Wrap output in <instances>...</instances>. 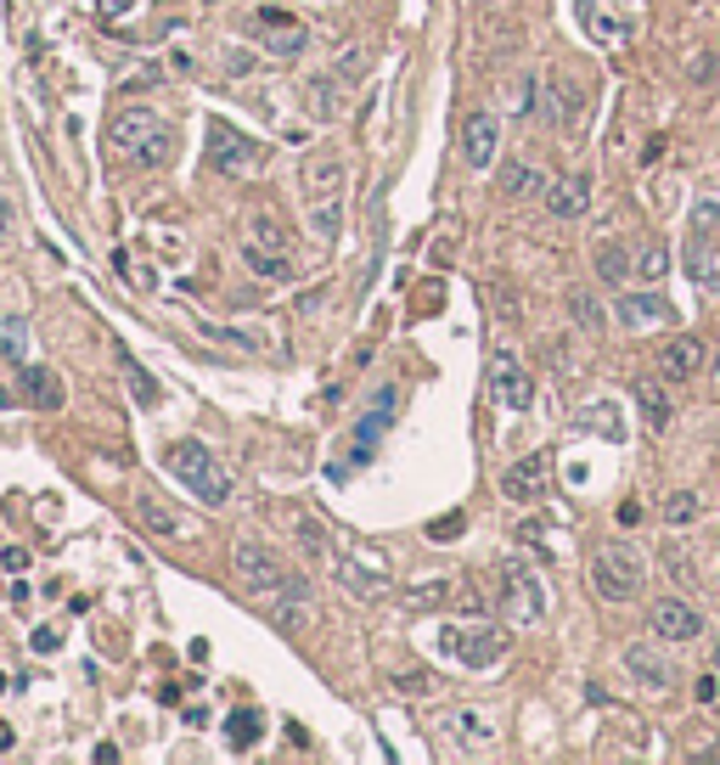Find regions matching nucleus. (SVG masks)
I'll return each instance as SVG.
<instances>
[{
    "instance_id": "12",
    "label": "nucleus",
    "mask_w": 720,
    "mask_h": 765,
    "mask_svg": "<svg viewBox=\"0 0 720 765\" xmlns=\"http://www.w3.org/2000/svg\"><path fill=\"white\" fill-rule=\"evenodd\" d=\"M501 153V119L496 113H473L462 124V164L467 169H490Z\"/></svg>"
},
{
    "instance_id": "50",
    "label": "nucleus",
    "mask_w": 720,
    "mask_h": 765,
    "mask_svg": "<svg viewBox=\"0 0 720 765\" xmlns=\"http://www.w3.org/2000/svg\"><path fill=\"white\" fill-rule=\"evenodd\" d=\"M693 79H715V57H698L693 63Z\"/></svg>"
},
{
    "instance_id": "6",
    "label": "nucleus",
    "mask_w": 720,
    "mask_h": 765,
    "mask_svg": "<svg viewBox=\"0 0 720 765\" xmlns=\"http://www.w3.org/2000/svg\"><path fill=\"white\" fill-rule=\"evenodd\" d=\"M440 647H445L456 664H467V669H490V664H501L507 636H501V631H490V625H445Z\"/></svg>"
},
{
    "instance_id": "36",
    "label": "nucleus",
    "mask_w": 720,
    "mask_h": 765,
    "mask_svg": "<svg viewBox=\"0 0 720 765\" xmlns=\"http://www.w3.org/2000/svg\"><path fill=\"white\" fill-rule=\"evenodd\" d=\"M586 428H591V434L619 440V411H613V406H586Z\"/></svg>"
},
{
    "instance_id": "11",
    "label": "nucleus",
    "mask_w": 720,
    "mask_h": 765,
    "mask_svg": "<svg viewBox=\"0 0 720 765\" xmlns=\"http://www.w3.org/2000/svg\"><path fill=\"white\" fill-rule=\"evenodd\" d=\"M254 34L270 45L276 57H299V52H304V40H310L304 23H299L293 12H276V7H259V12H254Z\"/></svg>"
},
{
    "instance_id": "30",
    "label": "nucleus",
    "mask_w": 720,
    "mask_h": 765,
    "mask_svg": "<svg viewBox=\"0 0 720 765\" xmlns=\"http://www.w3.org/2000/svg\"><path fill=\"white\" fill-rule=\"evenodd\" d=\"M259 732H265V721L254 709H236L231 721H225V738H231V749H254L259 743Z\"/></svg>"
},
{
    "instance_id": "25",
    "label": "nucleus",
    "mask_w": 720,
    "mask_h": 765,
    "mask_svg": "<svg viewBox=\"0 0 720 765\" xmlns=\"http://www.w3.org/2000/svg\"><path fill=\"white\" fill-rule=\"evenodd\" d=\"M243 236H248V243H259V248H276V254L293 248V236H287V225H281L270 209H254L248 225H243Z\"/></svg>"
},
{
    "instance_id": "24",
    "label": "nucleus",
    "mask_w": 720,
    "mask_h": 765,
    "mask_svg": "<svg viewBox=\"0 0 720 765\" xmlns=\"http://www.w3.org/2000/svg\"><path fill=\"white\" fill-rule=\"evenodd\" d=\"M591 265H597V281H602V287H625L631 270H636V259L625 254V243H602V248L591 254Z\"/></svg>"
},
{
    "instance_id": "35",
    "label": "nucleus",
    "mask_w": 720,
    "mask_h": 765,
    "mask_svg": "<svg viewBox=\"0 0 720 765\" xmlns=\"http://www.w3.org/2000/svg\"><path fill=\"white\" fill-rule=\"evenodd\" d=\"M366 68H372V52H366V45H350V52L339 57V68H332V74H339L344 85H355V79H366Z\"/></svg>"
},
{
    "instance_id": "48",
    "label": "nucleus",
    "mask_w": 720,
    "mask_h": 765,
    "mask_svg": "<svg viewBox=\"0 0 720 765\" xmlns=\"http://www.w3.org/2000/svg\"><path fill=\"white\" fill-rule=\"evenodd\" d=\"M496 304H501V315H518V299L507 293V287H496Z\"/></svg>"
},
{
    "instance_id": "33",
    "label": "nucleus",
    "mask_w": 720,
    "mask_h": 765,
    "mask_svg": "<svg viewBox=\"0 0 720 765\" xmlns=\"http://www.w3.org/2000/svg\"><path fill=\"white\" fill-rule=\"evenodd\" d=\"M698 512H704V501L693 496V490H676L664 501V523H676V530H687V523H698Z\"/></svg>"
},
{
    "instance_id": "23",
    "label": "nucleus",
    "mask_w": 720,
    "mask_h": 765,
    "mask_svg": "<svg viewBox=\"0 0 720 765\" xmlns=\"http://www.w3.org/2000/svg\"><path fill=\"white\" fill-rule=\"evenodd\" d=\"M687 276L698 287H709V293H720V248L709 243V236H693L687 243Z\"/></svg>"
},
{
    "instance_id": "7",
    "label": "nucleus",
    "mask_w": 720,
    "mask_h": 765,
    "mask_svg": "<svg viewBox=\"0 0 720 765\" xmlns=\"http://www.w3.org/2000/svg\"><path fill=\"white\" fill-rule=\"evenodd\" d=\"M490 395H496L501 411H523V406H530V395H535L530 372H523V361L512 350H496L490 355Z\"/></svg>"
},
{
    "instance_id": "22",
    "label": "nucleus",
    "mask_w": 720,
    "mask_h": 765,
    "mask_svg": "<svg viewBox=\"0 0 720 765\" xmlns=\"http://www.w3.org/2000/svg\"><path fill=\"white\" fill-rule=\"evenodd\" d=\"M23 395H29V406H40V411H57V406H63V377H57L52 366H23Z\"/></svg>"
},
{
    "instance_id": "2",
    "label": "nucleus",
    "mask_w": 720,
    "mask_h": 765,
    "mask_svg": "<svg viewBox=\"0 0 720 765\" xmlns=\"http://www.w3.org/2000/svg\"><path fill=\"white\" fill-rule=\"evenodd\" d=\"M203 158H209V169H220L231 180L265 169V147H259L254 135H243L236 124H225V119H209V130H203Z\"/></svg>"
},
{
    "instance_id": "16",
    "label": "nucleus",
    "mask_w": 720,
    "mask_h": 765,
    "mask_svg": "<svg viewBox=\"0 0 720 765\" xmlns=\"http://www.w3.org/2000/svg\"><path fill=\"white\" fill-rule=\"evenodd\" d=\"M326 563H332V574H339V586L350 591V597H361V602H372V597H383V574L377 568H366L361 557H350V552H326Z\"/></svg>"
},
{
    "instance_id": "10",
    "label": "nucleus",
    "mask_w": 720,
    "mask_h": 765,
    "mask_svg": "<svg viewBox=\"0 0 720 765\" xmlns=\"http://www.w3.org/2000/svg\"><path fill=\"white\" fill-rule=\"evenodd\" d=\"M653 636L658 642H698L704 636V613L682 597H658L653 602Z\"/></svg>"
},
{
    "instance_id": "32",
    "label": "nucleus",
    "mask_w": 720,
    "mask_h": 765,
    "mask_svg": "<svg viewBox=\"0 0 720 765\" xmlns=\"http://www.w3.org/2000/svg\"><path fill=\"white\" fill-rule=\"evenodd\" d=\"M0 355H7L12 366H23V355H29V326H23L18 315L0 321Z\"/></svg>"
},
{
    "instance_id": "13",
    "label": "nucleus",
    "mask_w": 720,
    "mask_h": 765,
    "mask_svg": "<svg viewBox=\"0 0 720 765\" xmlns=\"http://www.w3.org/2000/svg\"><path fill=\"white\" fill-rule=\"evenodd\" d=\"M613 321L625 332H647V326H669L676 321V310H669L658 293H619L613 299Z\"/></svg>"
},
{
    "instance_id": "31",
    "label": "nucleus",
    "mask_w": 720,
    "mask_h": 765,
    "mask_svg": "<svg viewBox=\"0 0 720 765\" xmlns=\"http://www.w3.org/2000/svg\"><path fill=\"white\" fill-rule=\"evenodd\" d=\"M135 512H141V523H147V530H158V535H180V518H175L158 496H141Z\"/></svg>"
},
{
    "instance_id": "3",
    "label": "nucleus",
    "mask_w": 720,
    "mask_h": 765,
    "mask_svg": "<svg viewBox=\"0 0 720 765\" xmlns=\"http://www.w3.org/2000/svg\"><path fill=\"white\" fill-rule=\"evenodd\" d=\"M642 580H647V568H642V557L631 546H602L591 557V586H597L602 602H636Z\"/></svg>"
},
{
    "instance_id": "47",
    "label": "nucleus",
    "mask_w": 720,
    "mask_h": 765,
    "mask_svg": "<svg viewBox=\"0 0 720 765\" xmlns=\"http://www.w3.org/2000/svg\"><path fill=\"white\" fill-rule=\"evenodd\" d=\"M619 523H625V530H631V523H642V507H636V501H625V507H619Z\"/></svg>"
},
{
    "instance_id": "1",
    "label": "nucleus",
    "mask_w": 720,
    "mask_h": 765,
    "mask_svg": "<svg viewBox=\"0 0 720 765\" xmlns=\"http://www.w3.org/2000/svg\"><path fill=\"white\" fill-rule=\"evenodd\" d=\"M164 467L180 478V485L198 496L203 507H225V496H231V478H225V467L214 462V451L209 445H198V440H180V445H169L164 451Z\"/></svg>"
},
{
    "instance_id": "14",
    "label": "nucleus",
    "mask_w": 720,
    "mask_h": 765,
    "mask_svg": "<svg viewBox=\"0 0 720 765\" xmlns=\"http://www.w3.org/2000/svg\"><path fill=\"white\" fill-rule=\"evenodd\" d=\"M158 135V113L153 108H124V113H113V124H108V141H113V153H141L147 141Z\"/></svg>"
},
{
    "instance_id": "34",
    "label": "nucleus",
    "mask_w": 720,
    "mask_h": 765,
    "mask_svg": "<svg viewBox=\"0 0 720 765\" xmlns=\"http://www.w3.org/2000/svg\"><path fill=\"white\" fill-rule=\"evenodd\" d=\"M664 270H669V248H664V243H647V248L636 254V276H642V281H664Z\"/></svg>"
},
{
    "instance_id": "8",
    "label": "nucleus",
    "mask_w": 720,
    "mask_h": 765,
    "mask_svg": "<svg viewBox=\"0 0 720 765\" xmlns=\"http://www.w3.org/2000/svg\"><path fill=\"white\" fill-rule=\"evenodd\" d=\"M541 113H546L552 130H574V124H580V113H586V90L574 85L568 74H546L541 79Z\"/></svg>"
},
{
    "instance_id": "28",
    "label": "nucleus",
    "mask_w": 720,
    "mask_h": 765,
    "mask_svg": "<svg viewBox=\"0 0 720 765\" xmlns=\"http://www.w3.org/2000/svg\"><path fill=\"white\" fill-rule=\"evenodd\" d=\"M243 265H248V270H259V276H270V281L293 276V265H287V254H276V248H259V243H248V236H243Z\"/></svg>"
},
{
    "instance_id": "26",
    "label": "nucleus",
    "mask_w": 720,
    "mask_h": 765,
    "mask_svg": "<svg viewBox=\"0 0 720 765\" xmlns=\"http://www.w3.org/2000/svg\"><path fill=\"white\" fill-rule=\"evenodd\" d=\"M541 191H546V180H541L535 164H507L501 169V198H541Z\"/></svg>"
},
{
    "instance_id": "29",
    "label": "nucleus",
    "mask_w": 720,
    "mask_h": 765,
    "mask_svg": "<svg viewBox=\"0 0 720 765\" xmlns=\"http://www.w3.org/2000/svg\"><path fill=\"white\" fill-rule=\"evenodd\" d=\"M636 406H642V417L653 422V434H664V428H669V400H664V389H658V382L636 377Z\"/></svg>"
},
{
    "instance_id": "38",
    "label": "nucleus",
    "mask_w": 720,
    "mask_h": 765,
    "mask_svg": "<svg viewBox=\"0 0 720 765\" xmlns=\"http://www.w3.org/2000/svg\"><path fill=\"white\" fill-rule=\"evenodd\" d=\"M687 225H693V236H715V225H720V203H715V198H709V203H698Z\"/></svg>"
},
{
    "instance_id": "42",
    "label": "nucleus",
    "mask_w": 720,
    "mask_h": 765,
    "mask_svg": "<svg viewBox=\"0 0 720 765\" xmlns=\"http://www.w3.org/2000/svg\"><path fill=\"white\" fill-rule=\"evenodd\" d=\"M428 535H434V541H456V535H462V518H440Z\"/></svg>"
},
{
    "instance_id": "39",
    "label": "nucleus",
    "mask_w": 720,
    "mask_h": 765,
    "mask_svg": "<svg viewBox=\"0 0 720 765\" xmlns=\"http://www.w3.org/2000/svg\"><path fill=\"white\" fill-rule=\"evenodd\" d=\"M568 310L580 315V326H586V332H602V310H597L586 293H568Z\"/></svg>"
},
{
    "instance_id": "20",
    "label": "nucleus",
    "mask_w": 720,
    "mask_h": 765,
    "mask_svg": "<svg viewBox=\"0 0 720 765\" xmlns=\"http://www.w3.org/2000/svg\"><path fill=\"white\" fill-rule=\"evenodd\" d=\"M625 669H631V676H636L647 692H664L669 681H676V676H669V664H664L647 642H631V647H625Z\"/></svg>"
},
{
    "instance_id": "9",
    "label": "nucleus",
    "mask_w": 720,
    "mask_h": 765,
    "mask_svg": "<svg viewBox=\"0 0 720 765\" xmlns=\"http://www.w3.org/2000/svg\"><path fill=\"white\" fill-rule=\"evenodd\" d=\"M546 485H552V456H546V451L523 456V462H512V467L501 473V496H507V501H541Z\"/></svg>"
},
{
    "instance_id": "51",
    "label": "nucleus",
    "mask_w": 720,
    "mask_h": 765,
    "mask_svg": "<svg viewBox=\"0 0 720 765\" xmlns=\"http://www.w3.org/2000/svg\"><path fill=\"white\" fill-rule=\"evenodd\" d=\"M0 406H12V395H7V389H0Z\"/></svg>"
},
{
    "instance_id": "19",
    "label": "nucleus",
    "mask_w": 720,
    "mask_h": 765,
    "mask_svg": "<svg viewBox=\"0 0 720 765\" xmlns=\"http://www.w3.org/2000/svg\"><path fill=\"white\" fill-rule=\"evenodd\" d=\"M586 191H591L586 175H563V180H552V186L541 191V198H546V214H557V220L586 214Z\"/></svg>"
},
{
    "instance_id": "37",
    "label": "nucleus",
    "mask_w": 720,
    "mask_h": 765,
    "mask_svg": "<svg viewBox=\"0 0 720 765\" xmlns=\"http://www.w3.org/2000/svg\"><path fill=\"white\" fill-rule=\"evenodd\" d=\"M169 153H175V135H169V130H158V135L147 141V147L135 153V164H169Z\"/></svg>"
},
{
    "instance_id": "40",
    "label": "nucleus",
    "mask_w": 720,
    "mask_h": 765,
    "mask_svg": "<svg viewBox=\"0 0 720 765\" xmlns=\"http://www.w3.org/2000/svg\"><path fill=\"white\" fill-rule=\"evenodd\" d=\"M119 361H124V372H130V389H135V400H141V406H153V382H147V372H141V366H135L124 350H119Z\"/></svg>"
},
{
    "instance_id": "46",
    "label": "nucleus",
    "mask_w": 720,
    "mask_h": 765,
    "mask_svg": "<svg viewBox=\"0 0 720 765\" xmlns=\"http://www.w3.org/2000/svg\"><path fill=\"white\" fill-rule=\"evenodd\" d=\"M715 698H720V687H715V676H704L698 681V703H715Z\"/></svg>"
},
{
    "instance_id": "49",
    "label": "nucleus",
    "mask_w": 720,
    "mask_h": 765,
    "mask_svg": "<svg viewBox=\"0 0 720 765\" xmlns=\"http://www.w3.org/2000/svg\"><path fill=\"white\" fill-rule=\"evenodd\" d=\"M12 225H18V220H12V203L0 198V236H12Z\"/></svg>"
},
{
    "instance_id": "18",
    "label": "nucleus",
    "mask_w": 720,
    "mask_h": 765,
    "mask_svg": "<svg viewBox=\"0 0 720 765\" xmlns=\"http://www.w3.org/2000/svg\"><path fill=\"white\" fill-rule=\"evenodd\" d=\"M304 198H344V164H339V153H310L304 158Z\"/></svg>"
},
{
    "instance_id": "45",
    "label": "nucleus",
    "mask_w": 720,
    "mask_h": 765,
    "mask_svg": "<svg viewBox=\"0 0 720 765\" xmlns=\"http://www.w3.org/2000/svg\"><path fill=\"white\" fill-rule=\"evenodd\" d=\"M34 653H57V631H52V625L34 631Z\"/></svg>"
},
{
    "instance_id": "21",
    "label": "nucleus",
    "mask_w": 720,
    "mask_h": 765,
    "mask_svg": "<svg viewBox=\"0 0 720 765\" xmlns=\"http://www.w3.org/2000/svg\"><path fill=\"white\" fill-rule=\"evenodd\" d=\"M304 108H310L315 124H332V119L344 113V79L339 74H332V79H310L304 85Z\"/></svg>"
},
{
    "instance_id": "27",
    "label": "nucleus",
    "mask_w": 720,
    "mask_h": 765,
    "mask_svg": "<svg viewBox=\"0 0 720 765\" xmlns=\"http://www.w3.org/2000/svg\"><path fill=\"white\" fill-rule=\"evenodd\" d=\"M339 225H344V198H310V231L321 243H339Z\"/></svg>"
},
{
    "instance_id": "17",
    "label": "nucleus",
    "mask_w": 720,
    "mask_h": 765,
    "mask_svg": "<svg viewBox=\"0 0 720 765\" xmlns=\"http://www.w3.org/2000/svg\"><path fill=\"white\" fill-rule=\"evenodd\" d=\"M434 727H440L456 749H490V738H496L490 721H485V714H473V709H445Z\"/></svg>"
},
{
    "instance_id": "43",
    "label": "nucleus",
    "mask_w": 720,
    "mask_h": 765,
    "mask_svg": "<svg viewBox=\"0 0 720 765\" xmlns=\"http://www.w3.org/2000/svg\"><path fill=\"white\" fill-rule=\"evenodd\" d=\"M158 79H164L158 68H141V74H130V79H124V90H147V85H158Z\"/></svg>"
},
{
    "instance_id": "4",
    "label": "nucleus",
    "mask_w": 720,
    "mask_h": 765,
    "mask_svg": "<svg viewBox=\"0 0 720 765\" xmlns=\"http://www.w3.org/2000/svg\"><path fill=\"white\" fill-rule=\"evenodd\" d=\"M231 568H236V580H243L254 597H276L287 580H293V574H287V563H281L270 546H259V541H236Z\"/></svg>"
},
{
    "instance_id": "5",
    "label": "nucleus",
    "mask_w": 720,
    "mask_h": 765,
    "mask_svg": "<svg viewBox=\"0 0 720 765\" xmlns=\"http://www.w3.org/2000/svg\"><path fill=\"white\" fill-rule=\"evenodd\" d=\"M501 602L512 625H541L546 619V586L523 563H501Z\"/></svg>"
},
{
    "instance_id": "41",
    "label": "nucleus",
    "mask_w": 720,
    "mask_h": 765,
    "mask_svg": "<svg viewBox=\"0 0 720 765\" xmlns=\"http://www.w3.org/2000/svg\"><path fill=\"white\" fill-rule=\"evenodd\" d=\"M445 591H451L445 580H428V586H411V591H406V602H411V608H434Z\"/></svg>"
},
{
    "instance_id": "44",
    "label": "nucleus",
    "mask_w": 720,
    "mask_h": 765,
    "mask_svg": "<svg viewBox=\"0 0 720 765\" xmlns=\"http://www.w3.org/2000/svg\"><path fill=\"white\" fill-rule=\"evenodd\" d=\"M0 568H12V574L29 568V552H23V546H7V552H0Z\"/></svg>"
},
{
    "instance_id": "15",
    "label": "nucleus",
    "mask_w": 720,
    "mask_h": 765,
    "mask_svg": "<svg viewBox=\"0 0 720 765\" xmlns=\"http://www.w3.org/2000/svg\"><path fill=\"white\" fill-rule=\"evenodd\" d=\"M704 361H709L704 339H669V344L658 350V377H664V382H693V377L704 372Z\"/></svg>"
}]
</instances>
